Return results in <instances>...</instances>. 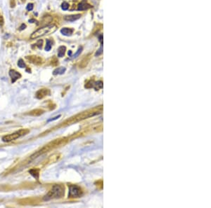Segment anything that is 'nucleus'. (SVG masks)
Wrapping results in <instances>:
<instances>
[{
  "mask_svg": "<svg viewBox=\"0 0 211 208\" xmlns=\"http://www.w3.org/2000/svg\"><path fill=\"white\" fill-rule=\"evenodd\" d=\"M90 58H91L90 54H88L87 55H86V56L82 60V61L80 62V68H85V67L87 65L88 63H89V62L90 60Z\"/></svg>",
  "mask_w": 211,
  "mask_h": 208,
  "instance_id": "11",
  "label": "nucleus"
},
{
  "mask_svg": "<svg viewBox=\"0 0 211 208\" xmlns=\"http://www.w3.org/2000/svg\"><path fill=\"white\" fill-rule=\"evenodd\" d=\"M83 195V189L77 185H70L68 198H80Z\"/></svg>",
  "mask_w": 211,
  "mask_h": 208,
  "instance_id": "6",
  "label": "nucleus"
},
{
  "mask_svg": "<svg viewBox=\"0 0 211 208\" xmlns=\"http://www.w3.org/2000/svg\"><path fill=\"white\" fill-rule=\"evenodd\" d=\"M66 72V68L65 67H59V68H57L53 72V74L57 75V74H62Z\"/></svg>",
  "mask_w": 211,
  "mask_h": 208,
  "instance_id": "17",
  "label": "nucleus"
},
{
  "mask_svg": "<svg viewBox=\"0 0 211 208\" xmlns=\"http://www.w3.org/2000/svg\"><path fill=\"white\" fill-rule=\"evenodd\" d=\"M4 25V18L2 15H0V27H2Z\"/></svg>",
  "mask_w": 211,
  "mask_h": 208,
  "instance_id": "27",
  "label": "nucleus"
},
{
  "mask_svg": "<svg viewBox=\"0 0 211 208\" xmlns=\"http://www.w3.org/2000/svg\"><path fill=\"white\" fill-rule=\"evenodd\" d=\"M94 86L96 90H99V89H101L103 88V82L101 81H99L97 82L94 83Z\"/></svg>",
  "mask_w": 211,
  "mask_h": 208,
  "instance_id": "19",
  "label": "nucleus"
},
{
  "mask_svg": "<svg viewBox=\"0 0 211 208\" xmlns=\"http://www.w3.org/2000/svg\"><path fill=\"white\" fill-rule=\"evenodd\" d=\"M102 52H103V47L101 46L100 49H99L98 51H97V52L96 53V56H98V55H101V54L102 53Z\"/></svg>",
  "mask_w": 211,
  "mask_h": 208,
  "instance_id": "25",
  "label": "nucleus"
},
{
  "mask_svg": "<svg viewBox=\"0 0 211 208\" xmlns=\"http://www.w3.org/2000/svg\"><path fill=\"white\" fill-rule=\"evenodd\" d=\"M42 40H39L37 43V46H38L39 49H42Z\"/></svg>",
  "mask_w": 211,
  "mask_h": 208,
  "instance_id": "26",
  "label": "nucleus"
},
{
  "mask_svg": "<svg viewBox=\"0 0 211 208\" xmlns=\"http://www.w3.org/2000/svg\"><path fill=\"white\" fill-rule=\"evenodd\" d=\"M29 133H30V130L28 129H21V130H19L13 133L4 136L2 137V141L4 142H10L11 141H14L21 137L25 136Z\"/></svg>",
  "mask_w": 211,
  "mask_h": 208,
  "instance_id": "5",
  "label": "nucleus"
},
{
  "mask_svg": "<svg viewBox=\"0 0 211 208\" xmlns=\"http://www.w3.org/2000/svg\"><path fill=\"white\" fill-rule=\"evenodd\" d=\"M71 54H72V51H68V55H71Z\"/></svg>",
  "mask_w": 211,
  "mask_h": 208,
  "instance_id": "32",
  "label": "nucleus"
},
{
  "mask_svg": "<svg viewBox=\"0 0 211 208\" xmlns=\"http://www.w3.org/2000/svg\"><path fill=\"white\" fill-rule=\"evenodd\" d=\"M33 22H36V21H35V20H33V19H31V20H29V23H33Z\"/></svg>",
  "mask_w": 211,
  "mask_h": 208,
  "instance_id": "31",
  "label": "nucleus"
},
{
  "mask_svg": "<svg viewBox=\"0 0 211 208\" xmlns=\"http://www.w3.org/2000/svg\"><path fill=\"white\" fill-rule=\"evenodd\" d=\"M27 59L29 60L32 63L36 64H42V60L41 58H39L38 56H35V55H31L30 57H27Z\"/></svg>",
  "mask_w": 211,
  "mask_h": 208,
  "instance_id": "9",
  "label": "nucleus"
},
{
  "mask_svg": "<svg viewBox=\"0 0 211 208\" xmlns=\"http://www.w3.org/2000/svg\"><path fill=\"white\" fill-rule=\"evenodd\" d=\"M61 8L63 10H64V11L68 10V8H69V4H68L67 2H63V4H62Z\"/></svg>",
  "mask_w": 211,
  "mask_h": 208,
  "instance_id": "21",
  "label": "nucleus"
},
{
  "mask_svg": "<svg viewBox=\"0 0 211 208\" xmlns=\"http://www.w3.org/2000/svg\"><path fill=\"white\" fill-rule=\"evenodd\" d=\"M9 75H10L11 78L12 79V82L13 83L15 82L16 80H18V79H20L21 77V74H19L18 72L13 70V69H11V70L9 71Z\"/></svg>",
  "mask_w": 211,
  "mask_h": 208,
  "instance_id": "8",
  "label": "nucleus"
},
{
  "mask_svg": "<svg viewBox=\"0 0 211 208\" xmlns=\"http://www.w3.org/2000/svg\"><path fill=\"white\" fill-rule=\"evenodd\" d=\"M52 41L49 39H46V46H45V51H49L51 49H52Z\"/></svg>",
  "mask_w": 211,
  "mask_h": 208,
  "instance_id": "18",
  "label": "nucleus"
},
{
  "mask_svg": "<svg viewBox=\"0 0 211 208\" xmlns=\"http://www.w3.org/2000/svg\"><path fill=\"white\" fill-rule=\"evenodd\" d=\"M50 94V91L48 89H41V90H38L36 93V98L37 99H42L44 98L45 96H47Z\"/></svg>",
  "mask_w": 211,
  "mask_h": 208,
  "instance_id": "7",
  "label": "nucleus"
},
{
  "mask_svg": "<svg viewBox=\"0 0 211 208\" xmlns=\"http://www.w3.org/2000/svg\"><path fill=\"white\" fill-rule=\"evenodd\" d=\"M57 30V26L56 25H49L44 26L43 27L39 28L35 32L31 34L30 38L34 39L40 37V36H44L46 34H50L53 33Z\"/></svg>",
  "mask_w": 211,
  "mask_h": 208,
  "instance_id": "4",
  "label": "nucleus"
},
{
  "mask_svg": "<svg viewBox=\"0 0 211 208\" xmlns=\"http://www.w3.org/2000/svg\"><path fill=\"white\" fill-rule=\"evenodd\" d=\"M64 195V187L61 185L56 184L52 187L49 192L44 197V200L59 199Z\"/></svg>",
  "mask_w": 211,
  "mask_h": 208,
  "instance_id": "3",
  "label": "nucleus"
},
{
  "mask_svg": "<svg viewBox=\"0 0 211 208\" xmlns=\"http://www.w3.org/2000/svg\"><path fill=\"white\" fill-rule=\"evenodd\" d=\"M61 116H56V117H54V118H52V119H49V121H54V120H56V119H57V118H59Z\"/></svg>",
  "mask_w": 211,
  "mask_h": 208,
  "instance_id": "30",
  "label": "nucleus"
},
{
  "mask_svg": "<svg viewBox=\"0 0 211 208\" xmlns=\"http://www.w3.org/2000/svg\"><path fill=\"white\" fill-rule=\"evenodd\" d=\"M62 34H63L65 36H70L73 32V30L70 28H67V27H65V28L61 29V30Z\"/></svg>",
  "mask_w": 211,
  "mask_h": 208,
  "instance_id": "13",
  "label": "nucleus"
},
{
  "mask_svg": "<svg viewBox=\"0 0 211 208\" xmlns=\"http://www.w3.org/2000/svg\"><path fill=\"white\" fill-rule=\"evenodd\" d=\"M102 111H103V106H99V107H96L91 109H88V110L85 111H83L82 113L78 114L77 115L70 117L69 119H68L64 122H63L61 125L59 126L58 128L69 126V125H71V124H73V123L83 121V120L86 119V118L100 114L102 112Z\"/></svg>",
  "mask_w": 211,
  "mask_h": 208,
  "instance_id": "1",
  "label": "nucleus"
},
{
  "mask_svg": "<svg viewBox=\"0 0 211 208\" xmlns=\"http://www.w3.org/2000/svg\"><path fill=\"white\" fill-rule=\"evenodd\" d=\"M82 51H83V47H80V48L78 49V50H77V51L75 53V55H73V57H72V58H77V57L78 56V55H79L80 53H81Z\"/></svg>",
  "mask_w": 211,
  "mask_h": 208,
  "instance_id": "23",
  "label": "nucleus"
},
{
  "mask_svg": "<svg viewBox=\"0 0 211 208\" xmlns=\"http://www.w3.org/2000/svg\"><path fill=\"white\" fill-rule=\"evenodd\" d=\"M91 7L90 4H89L87 3V2L86 0H83L80 4L78 6V8H77V10L78 11H85L87 10L88 8H90Z\"/></svg>",
  "mask_w": 211,
  "mask_h": 208,
  "instance_id": "10",
  "label": "nucleus"
},
{
  "mask_svg": "<svg viewBox=\"0 0 211 208\" xmlns=\"http://www.w3.org/2000/svg\"><path fill=\"white\" fill-rule=\"evenodd\" d=\"M94 83L93 81H90L87 84L85 85V88H91L94 87Z\"/></svg>",
  "mask_w": 211,
  "mask_h": 208,
  "instance_id": "22",
  "label": "nucleus"
},
{
  "mask_svg": "<svg viewBox=\"0 0 211 208\" xmlns=\"http://www.w3.org/2000/svg\"><path fill=\"white\" fill-rule=\"evenodd\" d=\"M99 41H101V43L103 44V36H102V35H100V36H99Z\"/></svg>",
  "mask_w": 211,
  "mask_h": 208,
  "instance_id": "29",
  "label": "nucleus"
},
{
  "mask_svg": "<svg viewBox=\"0 0 211 208\" xmlns=\"http://www.w3.org/2000/svg\"><path fill=\"white\" fill-rule=\"evenodd\" d=\"M29 172H30V174L33 177H34L35 179H38L39 178V169H30V171H29Z\"/></svg>",
  "mask_w": 211,
  "mask_h": 208,
  "instance_id": "15",
  "label": "nucleus"
},
{
  "mask_svg": "<svg viewBox=\"0 0 211 208\" xmlns=\"http://www.w3.org/2000/svg\"><path fill=\"white\" fill-rule=\"evenodd\" d=\"M22 2H25V0H22Z\"/></svg>",
  "mask_w": 211,
  "mask_h": 208,
  "instance_id": "33",
  "label": "nucleus"
},
{
  "mask_svg": "<svg viewBox=\"0 0 211 208\" xmlns=\"http://www.w3.org/2000/svg\"><path fill=\"white\" fill-rule=\"evenodd\" d=\"M18 66L20 67V68H25V67H26V64H25V62H23V60L20 59L18 60Z\"/></svg>",
  "mask_w": 211,
  "mask_h": 208,
  "instance_id": "20",
  "label": "nucleus"
},
{
  "mask_svg": "<svg viewBox=\"0 0 211 208\" xmlns=\"http://www.w3.org/2000/svg\"><path fill=\"white\" fill-rule=\"evenodd\" d=\"M26 25H25V24H22L21 27H20V30H23L26 29Z\"/></svg>",
  "mask_w": 211,
  "mask_h": 208,
  "instance_id": "28",
  "label": "nucleus"
},
{
  "mask_svg": "<svg viewBox=\"0 0 211 208\" xmlns=\"http://www.w3.org/2000/svg\"><path fill=\"white\" fill-rule=\"evenodd\" d=\"M80 17H81V15H80V14H75V15H66V16H65L64 19L66 21L73 22V21L78 20L79 18H80Z\"/></svg>",
  "mask_w": 211,
  "mask_h": 208,
  "instance_id": "12",
  "label": "nucleus"
},
{
  "mask_svg": "<svg viewBox=\"0 0 211 208\" xmlns=\"http://www.w3.org/2000/svg\"><path fill=\"white\" fill-rule=\"evenodd\" d=\"M33 8H34L33 4L30 3V4H28L27 5V7H26V8H27V10L28 11H32L33 9Z\"/></svg>",
  "mask_w": 211,
  "mask_h": 208,
  "instance_id": "24",
  "label": "nucleus"
},
{
  "mask_svg": "<svg viewBox=\"0 0 211 208\" xmlns=\"http://www.w3.org/2000/svg\"><path fill=\"white\" fill-rule=\"evenodd\" d=\"M66 48L65 46H60L59 49H58V56L60 57V58L63 56L65 54V52H66Z\"/></svg>",
  "mask_w": 211,
  "mask_h": 208,
  "instance_id": "16",
  "label": "nucleus"
},
{
  "mask_svg": "<svg viewBox=\"0 0 211 208\" xmlns=\"http://www.w3.org/2000/svg\"><path fill=\"white\" fill-rule=\"evenodd\" d=\"M68 141V138L67 137H63V138H59L55 139L54 141L49 142L47 144H46L44 147H42L39 151H38L36 153H35L33 155H32L30 156V160H34L35 158H37V157L39 156L40 155L47 153V152L52 151L53 149L60 147V146H63L66 144Z\"/></svg>",
  "mask_w": 211,
  "mask_h": 208,
  "instance_id": "2",
  "label": "nucleus"
},
{
  "mask_svg": "<svg viewBox=\"0 0 211 208\" xmlns=\"http://www.w3.org/2000/svg\"><path fill=\"white\" fill-rule=\"evenodd\" d=\"M43 113H44V111L42 110V109H35V110L30 111L29 114L31 116H37L41 115Z\"/></svg>",
  "mask_w": 211,
  "mask_h": 208,
  "instance_id": "14",
  "label": "nucleus"
}]
</instances>
